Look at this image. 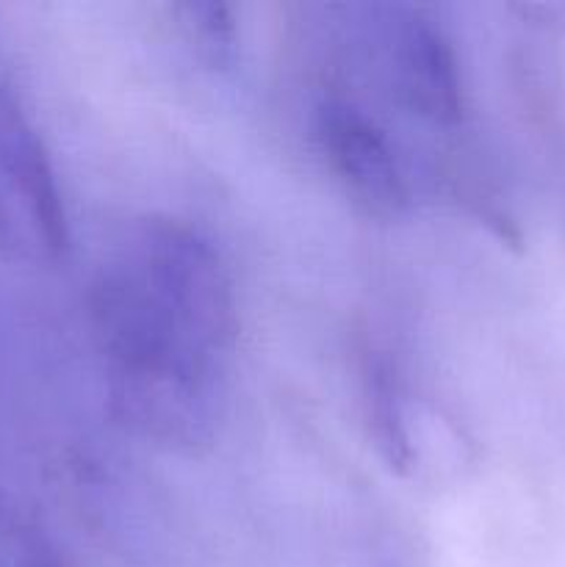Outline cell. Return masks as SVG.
<instances>
[{
    "mask_svg": "<svg viewBox=\"0 0 565 567\" xmlns=\"http://www.w3.org/2000/svg\"><path fill=\"white\" fill-rule=\"evenodd\" d=\"M363 410L369 437L391 474L408 476L413 471V437H410V413L404 404L402 382L391 360L369 354L363 369Z\"/></svg>",
    "mask_w": 565,
    "mask_h": 567,
    "instance_id": "8992f818",
    "label": "cell"
},
{
    "mask_svg": "<svg viewBox=\"0 0 565 567\" xmlns=\"http://www.w3.org/2000/svg\"><path fill=\"white\" fill-rule=\"evenodd\" d=\"M66 244L64 203L42 138L0 92V247L25 260H55Z\"/></svg>",
    "mask_w": 565,
    "mask_h": 567,
    "instance_id": "277c9868",
    "label": "cell"
},
{
    "mask_svg": "<svg viewBox=\"0 0 565 567\" xmlns=\"http://www.w3.org/2000/svg\"><path fill=\"white\" fill-rule=\"evenodd\" d=\"M111 264L203 349L227 360L238 336L233 280L222 252L177 219H144Z\"/></svg>",
    "mask_w": 565,
    "mask_h": 567,
    "instance_id": "6da1fadb",
    "label": "cell"
},
{
    "mask_svg": "<svg viewBox=\"0 0 565 567\" xmlns=\"http://www.w3.org/2000/svg\"><path fill=\"white\" fill-rule=\"evenodd\" d=\"M31 567H53V565H48V563H39V565H31Z\"/></svg>",
    "mask_w": 565,
    "mask_h": 567,
    "instance_id": "ba28073f",
    "label": "cell"
},
{
    "mask_svg": "<svg viewBox=\"0 0 565 567\" xmlns=\"http://www.w3.org/2000/svg\"><path fill=\"white\" fill-rule=\"evenodd\" d=\"M186 42L192 44L199 64L210 72L236 70L238 25L233 9L219 0H192L177 6Z\"/></svg>",
    "mask_w": 565,
    "mask_h": 567,
    "instance_id": "52a82bcc",
    "label": "cell"
},
{
    "mask_svg": "<svg viewBox=\"0 0 565 567\" xmlns=\"http://www.w3.org/2000/svg\"><path fill=\"white\" fill-rule=\"evenodd\" d=\"M371 20V59L388 97L415 120L435 127L463 116L458 55L441 25L410 6H380Z\"/></svg>",
    "mask_w": 565,
    "mask_h": 567,
    "instance_id": "3957f363",
    "label": "cell"
},
{
    "mask_svg": "<svg viewBox=\"0 0 565 567\" xmlns=\"http://www.w3.org/2000/svg\"><path fill=\"white\" fill-rule=\"evenodd\" d=\"M314 125L327 164L355 203L388 219L408 210L410 186L402 158L374 116L349 100L327 97L316 105Z\"/></svg>",
    "mask_w": 565,
    "mask_h": 567,
    "instance_id": "5b68a950",
    "label": "cell"
},
{
    "mask_svg": "<svg viewBox=\"0 0 565 567\" xmlns=\"http://www.w3.org/2000/svg\"><path fill=\"white\" fill-rule=\"evenodd\" d=\"M109 408L131 435L175 454L214 446L225 415V365L205 360H111Z\"/></svg>",
    "mask_w": 565,
    "mask_h": 567,
    "instance_id": "7a4b0ae2",
    "label": "cell"
}]
</instances>
